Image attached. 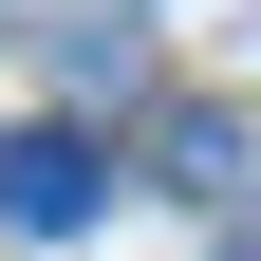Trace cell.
<instances>
[{
    "mask_svg": "<svg viewBox=\"0 0 261 261\" xmlns=\"http://www.w3.org/2000/svg\"><path fill=\"white\" fill-rule=\"evenodd\" d=\"M0 205L38 224V243H75V224L112 205V149H93V130H0Z\"/></svg>",
    "mask_w": 261,
    "mask_h": 261,
    "instance_id": "6da1fadb",
    "label": "cell"
},
{
    "mask_svg": "<svg viewBox=\"0 0 261 261\" xmlns=\"http://www.w3.org/2000/svg\"><path fill=\"white\" fill-rule=\"evenodd\" d=\"M168 168L187 187H243V112H168Z\"/></svg>",
    "mask_w": 261,
    "mask_h": 261,
    "instance_id": "7a4b0ae2",
    "label": "cell"
}]
</instances>
